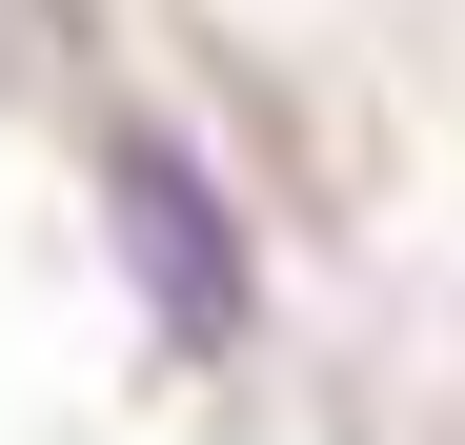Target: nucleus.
I'll list each match as a JSON object with an SVG mask.
<instances>
[{"label": "nucleus", "mask_w": 465, "mask_h": 445, "mask_svg": "<svg viewBox=\"0 0 465 445\" xmlns=\"http://www.w3.org/2000/svg\"><path fill=\"white\" fill-rule=\"evenodd\" d=\"M102 222H122V283L163 304V344H243V304H263V263H243V203L203 183V142L183 122H102Z\"/></svg>", "instance_id": "nucleus-1"}]
</instances>
